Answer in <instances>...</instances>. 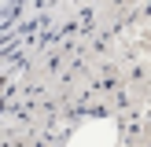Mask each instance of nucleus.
Returning <instances> with one entry per match:
<instances>
[{
	"label": "nucleus",
	"instance_id": "f257e3e1",
	"mask_svg": "<svg viewBox=\"0 0 151 147\" xmlns=\"http://www.w3.org/2000/svg\"><path fill=\"white\" fill-rule=\"evenodd\" d=\"M66 147H118V121L114 118H88L74 129Z\"/></svg>",
	"mask_w": 151,
	"mask_h": 147
},
{
	"label": "nucleus",
	"instance_id": "f03ea898",
	"mask_svg": "<svg viewBox=\"0 0 151 147\" xmlns=\"http://www.w3.org/2000/svg\"><path fill=\"white\" fill-rule=\"evenodd\" d=\"M19 4H22V0H0V26L15 19V11H19Z\"/></svg>",
	"mask_w": 151,
	"mask_h": 147
}]
</instances>
